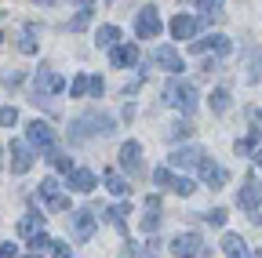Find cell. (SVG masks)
Returning <instances> with one entry per match:
<instances>
[{
  "label": "cell",
  "mask_w": 262,
  "mask_h": 258,
  "mask_svg": "<svg viewBox=\"0 0 262 258\" xmlns=\"http://www.w3.org/2000/svg\"><path fill=\"white\" fill-rule=\"evenodd\" d=\"M117 131V124H113V116L110 113H84V116H77L73 120V127H70V138L73 142H84V138H95V135H113Z\"/></svg>",
  "instance_id": "obj_1"
},
{
  "label": "cell",
  "mask_w": 262,
  "mask_h": 258,
  "mask_svg": "<svg viewBox=\"0 0 262 258\" xmlns=\"http://www.w3.org/2000/svg\"><path fill=\"white\" fill-rule=\"evenodd\" d=\"M160 95H164V102H168L171 109H179V113H186V116L196 109V87H193L189 80H179V77H175V80L164 84Z\"/></svg>",
  "instance_id": "obj_2"
},
{
  "label": "cell",
  "mask_w": 262,
  "mask_h": 258,
  "mask_svg": "<svg viewBox=\"0 0 262 258\" xmlns=\"http://www.w3.org/2000/svg\"><path fill=\"white\" fill-rule=\"evenodd\" d=\"M26 138H29L33 149H40L48 160L58 156V149H55V131H51V124H48V120H33V124L26 127Z\"/></svg>",
  "instance_id": "obj_3"
},
{
  "label": "cell",
  "mask_w": 262,
  "mask_h": 258,
  "mask_svg": "<svg viewBox=\"0 0 262 258\" xmlns=\"http://www.w3.org/2000/svg\"><path fill=\"white\" fill-rule=\"evenodd\" d=\"M160 29H164L160 11H157L153 4H146V8L139 11V18H135V33H139L142 40H153V37H160Z\"/></svg>",
  "instance_id": "obj_4"
},
{
  "label": "cell",
  "mask_w": 262,
  "mask_h": 258,
  "mask_svg": "<svg viewBox=\"0 0 262 258\" xmlns=\"http://www.w3.org/2000/svg\"><path fill=\"white\" fill-rule=\"evenodd\" d=\"M66 87V80L51 69H37V77H33V99H44V95H58Z\"/></svg>",
  "instance_id": "obj_5"
},
{
  "label": "cell",
  "mask_w": 262,
  "mask_h": 258,
  "mask_svg": "<svg viewBox=\"0 0 262 258\" xmlns=\"http://www.w3.org/2000/svg\"><path fill=\"white\" fill-rule=\"evenodd\" d=\"M204 251V244H201V233H179L175 240H171V254L175 258H196V254H201Z\"/></svg>",
  "instance_id": "obj_6"
},
{
  "label": "cell",
  "mask_w": 262,
  "mask_h": 258,
  "mask_svg": "<svg viewBox=\"0 0 262 258\" xmlns=\"http://www.w3.org/2000/svg\"><path fill=\"white\" fill-rule=\"evenodd\" d=\"M171 168H201L204 164V149L201 146H179L171 156H168Z\"/></svg>",
  "instance_id": "obj_7"
},
{
  "label": "cell",
  "mask_w": 262,
  "mask_h": 258,
  "mask_svg": "<svg viewBox=\"0 0 262 258\" xmlns=\"http://www.w3.org/2000/svg\"><path fill=\"white\" fill-rule=\"evenodd\" d=\"M237 204H241L244 211H255V207L262 204V182H258L255 175H248V178H244V189L237 193Z\"/></svg>",
  "instance_id": "obj_8"
},
{
  "label": "cell",
  "mask_w": 262,
  "mask_h": 258,
  "mask_svg": "<svg viewBox=\"0 0 262 258\" xmlns=\"http://www.w3.org/2000/svg\"><path fill=\"white\" fill-rule=\"evenodd\" d=\"M120 168H127L131 178L142 175V146L139 142H124L120 146Z\"/></svg>",
  "instance_id": "obj_9"
},
{
  "label": "cell",
  "mask_w": 262,
  "mask_h": 258,
  "mask_svg": "<svg viewBox=\"0 0 262 258\" xmlns=\"http://www.w3.org/2000/svg\"><path fill=\"white\" fill-rule=\"evenodd\" d=\"M153 62H157L160 69H168V73H175V77H179V73L186 69V66H182V55H179V51H175L171 44H164V48H157V51H153Z\"/></svg>",
  "instance_id": "obj_10"
},
{
  "label": "cell",
  "mask_w": 262,
  "mask_h": 258,
  "mask_svg": "<svg viewBox=\"0 0 262 258\" xmlns=\"http://www.w3.org/2000/svg\"><path fill=\"white\" fill-rule=\"evenodd\" d=\"M70 218H73V237H77V240H88V237L95 233V218H98V211L80 207V211H73Z\"/></svg>",
  "instance_id": "obj_11"
},
{
  "label": "cell",
  "mask_w": 262,
  "mask_h": 258,
  "mask_svg": "<svg viewBox=\"0 0 262 258\" xmlns=\"http://www.w3.org/2000/svg\"><path fill=\"white\" fill-rule=\"evenodd\" d=\"M40 197L48 200L51 211H66V207H70V200L58 193V178H44V182H40Z\"/></svg>",
  "instance_id": "obj_12"
},
{
  "label": "cell",
  "mask_w": 262,
  "mask_h": 258,
  "mask_svg": "<svg viewBox=\"0 0 262 258\" xmlns=\"http://www.w3.org/2000/svg\"><path fill=\"white\" fill-rule=\"evenodd\" d=\"M33 168V149L26 142H11V171L15 175H26Z\"/></svg>",
  "instance_id": "obj_13"
},
{
  "label": "cell",
  "mask_w": 262,
  "mask_h": 258,
  "mask_svg": "<svg viewBox=\"0 0 262 258\" xmlns=\"http://www.w3.org/2000/svg\"><path fill=\"white\" fill-rule=\"evenodd\" d=\"M189 51H196V55H204V51L226 55V51H229V37H222V33H211V37H204V40H193V44H189Z\"/></svg>",
  "instance_id": "obj_14"
},
{
  "label": "cell",
  "mask_w": 262,
  "mask_h": 258,
  "mask_svg": "<svg viewBox=\"0 0 262 258\" xmlns=\"http://www.w3.org/2000/svg\"><path fill=\"white\" fill-rule=\"evenodd\" d=\"M110 62H113L117 69L135 66V62H139V48H135V44H117V48L110 51Z\"/></svg>",
  "instance_id": "obj_15"
},
{
  "label": "cell",
  "mask_w": 262,
  "mask_h": 258,
  "mask_svg": "<svg viewBox=\"0 0 262 258\" xmlns=\"http://www.w3.org/2000/svg\"><path fill=\"white\" fill-rule=\"evenodd\" d=\"M196 171H201V178H204L211 189H222V185H226V178H229V171H226V168H219V164H211L208 156H204V164L196 168Z\"/></svg>",
  "instance_id": "obj_16"
},
{
  "label": "cell",
  "mask_w": 262,
  "mask_h": 258,
  "mask_svg": "<svg viewBox=\"0 0 262 258\" xmlns=\"http://www.w3.org/2000/svg\"><path fill=\"white\" fill-rule=\"evenodd\" d=\"M66 178H70V189H73V193H91V189H95V175H91L88 168H73Z\"/></svg>",
  "instance_id": "obj_17"
},
{
  "label": "cell",
  "mask_w": 262,
  "mask_h": 258,
  "mask_svg": "<svg viewBox=\"0 0 262 258\" xmlns=\"http://www.w3.org/2000/svg\"><path fill=\"white\" fill-rule=\"evenodd\" d=\"M193 33H196V18L193 15H175L171 18V37L175 40H189Z\"/></svg>",
  "instance_id": "obj_18"
},
{
  "label": "cell",
  "mask_w": 262,
  "mask_h": 258,
  "mask_svg": "<svg viewBox=\"0 0 262 258\" xmlns=\"http://www.w3.org/2000/svg\"><path fill=\"white\" fill-rule=\"evenodd\" d=\"M157 225H160V197H149L146 200V215H142V233H157Z\"/></svg>",
  "instance_id": "obj_19"
},
{
  "label": "cell",
  "mask_w": 262,
  "mask_h": 258,
  "mask_svg": "<svg viewBox=\"0 0 262 258\" xmlns=\"http://www.w3.org/2000/svg\"><path fill=\"white\" fill-rule=\"evenodd\" d=\"M222 251H226V258H251L248 244H244L237 233H226V237H222Z\"/></svg>",
  "instance_id": "obj_20"
},
{
  "label": "cell",
  "mask_w": 262,
  "mask_h": 258,
  "mask_svg": "<svg viewBox=\"0 0 262 258\" xmlns=\"http://www.w3.org/2000/svg\"><path fill=\"white\" fill-rule=\"evenodd\" d=\"M40 229H44V215H26L22 222H18V237H26V240H33V237H40Z\"/></svg>",
  "instance_id": "obj_21"
},
{
  "label": "cell",
  "mask_w": 262,
  "mask_h": 258,
  "mask_svg": "<svg viewBox=\"0 0 262 258\" xmlns=\"http://www.w3.org/2000/svg\"><path fill=\"white\" fill-rule=\"evenodd\" d=\"M189 4H196L201 8V15H204V22H219L226 11H222V0H189Z\"/></svg>",
  "instance_id": "obj_22"
},
{
  "label": "cell",
  "mask_w": 262,
  "mask_h": 258,
  "mask_svg": "<svg viewBox=\"0 0 262 258\" xmlns=\"http://www.w3.org/2000/svg\"><path fill=\"white\" fill-rule=\"evenodd\" d=\"M18 51H22V55H37V26H22V33H18Z\"/></svg>",
  "instance_id": "obj_23"
},
{
  "label": "cell",
  "mask_w": 262,
  "mask_h": 258,
  "mask_svg": "<svg viewBox=\"0 0 262 258\" xmlns=\"http://www.w3.org/2000/svg\"><path fill=\"white\" fill-rule=\"evenodd\" d=\"M208 106H211L215 116H222V113L229 109V91H226V87H215V91H211V99H208Z\"/></svg>",
  "instance_id": "obj_24"
},
{
  "label": "cell",
  "mask_w": 262,
  "mask_h": 258,
  "mask_svg": "<svg viewBox=\"0 0 262 258\" xmlns=\"http://www.w3.org/2000/svg\"><path fill=\"white\" fill-rule=\"evenodd\" d=\"M95 40H98V48H117V40H120V29L117 26H102L95 33Z\"/></svg>",
  "instance_id": "obj_25"
},
{
  "label": "cell",
  "mask_w": 262,
  "mask_h": 258,
  "mask_svg": "<svg viewBox=\"0 0 262 258\" xmlns=\"http://www.w3.org/2000/svg\"><path fill=\"white\" fill-rule=\"evenodd\" d=\"M189 135H193V124L189 120H175V124L164 127V138H189Z\"/></svg>",
  "instance_id": "obj_26"
},
{
  "label": "cell",
  "mask_w": 262,
  "mask_h": 258,
  "mask_svg": "<svg viewBox=\"0 0 262 258\" xmlns=\"http://www.w3.org/2000/svg\"><path fill=\"white\" fill-rule=\"evenodd\" d=\"M106 189L113 193V197H127V189H131V185H127L117 171H106Z\"/></svg>",
  "instance_id": "obj_27"
},
{
  "label": "cell",
  "mask_w": 262,
  "mask_h": 258,
  "mask_svg": "<svg viewBox=\"0 0 262 258\" xmlns=\"http://www.w3.org/2000/svg\"><path fill=\"white\" fill-rule=\"evenodd\" d=\"M124 215H127V204H120V207H110V211H106V218L117 225L120 233H127V222H124Z\"/></svg>",
  "instance_id": "obj_28"
},
{
  "label": "cell",
  "mask_w": 262,
  "mask_h": 258,
  "mask_svg": "<svg viewBox=\"0 0 262 258\" xmlns=\"http://www.w3.org/2000/svg\"><path fill=\"white\" fill-rule=\"evenodd\" d=\"M248 58H251L248 77H251V80H262V51H258V48H248Z\"/></svg>",
  "instance_id": "obj_29"
},
{
  "label": "cell",
  "mask_w": 262,
  "mask_h": 258,
  "mask_svg": "<svg viewBox=\"0 0 262 258\" xmlns=\"http://www.w3.org/2000/svg\"><path fill=\"white\" fill-rule=\"evenodd\" d=\"M255 142H258V127H255L248 138H241V142H237V156H255Z\"/></svg>",
  "instance_id": "obj_30"
},
{
  "label": "cell",
  "mask_w": 262,
  "mask_h": 258,
  "mask_svg": "<svg viewBox=\"0 0 262 258\" xmlns=\"http://www.w3.org/2000/svg\"><path fill=\"white\" fill-rule=\"evenodd\" d=\"M88 91H91V77H84V73H80V77L70 84V95H73V99H80V95H88Z\"/></svg>",
  "instance_id": "obj_31"
},
{
  "label": "cell",
  "mask_w": 262,
  "mask_h": 258,
  "mask_svg": "<svg viewBox=\"0 0 262 258\" xmlns=\"http://www.w3.org/2000/svg\"><path fill=\"white\" fill-rule=\"evenodd\" d=\"M157 254H160V240H153V237L135 251V258H157Z\"/></svg>",
  "instance_id": "obj_32"
},
{
  "label": "cell",
  "mask_w": 262,
  "mask_h": 258,
  "mask_svg": "<svg viewBox=\"0 0 262 258\" xmlns=\"http://www.w3.org/2000/svg\"><path fill=\"white\" fill-rule=\"evenodd\" d=\"M153 182L164 185V189H175V175H171L168 168H157V171H153Z\"/></svg>",
  "instance_id": "obj_33"
},
{
  "label": "cell",
  "mask_w": 262,
  "mask_h": 258,
  "mask_svg": "<svg viewBox=\"0 0 262 258\" xmlns=\"http://www.w3.org/2000/svg\"><path fill=\"white\" fill-rule=\"evenodd\" d=\"M196 189V182L186 175V178H175V193H179V197H189V193Z\"/></svg>",
  "instance_id": "obj_34"
},
{
  "label": "cell",
  "mask_w": 262,
  "mask_h": 258,
  "mask_svg": "<svg viewBox=\"0 0 262 258\" xmlns=\"http://www.w3.org/2000/svg\"><path fill=\"white\" fill-rule=\"evenodd\" d=\"M0 124H4V127L18 124V109H15V106H8V109H0Z\"/></svg>",
  "instance_id": "obj_35"
},
{
  "label": "cell",
  "mask_w": 262,
  "mask_h": 258,
  "mask_svg": "<svg viewBox=\"0 0 262 258\" xmlns=\"http://www.w3.org/2000/svg\"><path fill=\"white\" fill-rule=\"evenodd\" d=\"M29 244H33V251H37V254H40V251H48V247H55V240H51V237H44V233H40V237H33Z\"/></svg>",
  "instance_id": "obj_36"
},
{
  "label": "cell",
  "mask_w": 262,
  "mask_h": 258,
  "mask_svg": "<svg viewBox=\"0 0 262 258\" xmlns=\"http://www.w3.org/2000/svg\"><path fill=\"white\" fill-rule=\"evenodd\" d=\"M88 22H91V8H84V11H80V15H77V18L70 22V29H73V33H77V29H84Z\"/></svg>",
  "instance_id": "obj_37"
},
{
  "label": "cell",
  "mask_w": 262,
  "mask_h": 258,
  "mask_svg": "<svg viewBox=\"0 0 262 258\" xmlns=\"http://www.w3.org/2000/svg\"><path fill=\"white\" fill-rule=\"evenodd\" d=\"M204 222H211V225H226V211H222V207H215V211H204Z\"/></svg>",
  "instance_id": "obj_38"
},
{
  "label": "cell",
  "mask_w": 262,
  "mask_h": 258,
  "mask_svg": "<svg viewBox=\"0 0 262 258\" xmlns=\"http://www.w3.org/2000/svg\"><path fill=\"white\" fill-rule=\"evenodd\" d=\"M0 84H4V87H15V84H22V73H0Z\"/></svg>",
  "instance_id": "obj_39"
},
{
  "label": "cell",
  "mask_w": 262,
  "mask_h": 258,
  "mask_svg": "<svg viewBox=\"0 0 262 258\" xmlns=\"http://www.w3.org/2000/svg\"><path fill=\"white\" fill-rule=\"evenodd\" d=\"M51 254H55V258H77V254H73L70 247H66V244H55V247H51Z\"/></svg>",
  "instance_id": "obj_40"
},
{
  "label": "cell",
  "mask_w": 262,
  "mask_h": 258,
  "mask_svg": "<svg viewBox=\"0 0 262 258\" xmlns=\"http://www.w3.org/2000/svg\"><path fill=\"white\" fill-rule=\"evenodd\" d=\"M18 254V244H0V258H15Z\"/></svg>",
  "instance_id": "obj_41"
},
{
  "label": "cell",
  "mask_w": 262,
  "mask_h": 258,
  "mask_svg": "<svg viewBox=\"0 0 262 258\" xmlns=\"http://www.w3.org/2000/svg\"><path fill=\"white\" fill-rule=\"evenodd\" d=\"M106 91V84H102V77H91V95H95V99H98V95H102Z\"/></svg>",
  "instance_id": "obj_42"
},
{
  "label": "cell",
  "mask_w": 262,
  "mask_h": 258,
  "mask_svg": "<svg viewBox=\"0 0 262 258\" xmlns=\"http://www.w3.org/2000/svg\"><path fill=\"white\" fill-rule=\"evenodd\" d=\"M255 164H258V168H262V149H258V153H255Z\"/></svg>",
  "instance_id": "obj_43"
},
{
  "label": "cell",
  "mask_w": 262,
  "mask_h": 258,
  "mask_svg": "<svg viewBox=\"0 0 262 258\" xmlns=\"http://www.w3.org/2000/svg\"><path fill=\"white\" fill-rule=\"evenodd\" d=\"M77 4H84V8H91V0H77Z\"/></svg>",
  "instance_id": "obj_44"
},
{
  "label": "cell",
  "mask_w": 262,
  "mask_h": 258,
  "mask_svg": "<svg viewBox=\"0 0 262 258\" xmlns=\"http://www.w3.org/2000/svg\"><path fill=\"white\" fill-rule=\"evenodd\" d=\"M33 4H51V0H33Z\"/></svg>",
  "instance_id": "obj_45"
},
{
  "label": "cell",
  "mask_w": 262,
  "mask_h": 258,
  "mask_svg": "<svg viewBox=\"0 0 262 258\" xmlns=\"http://www.w3.org/2000/svg\"><path fill=\"white\" fill-rule=\"evenodd\" d=\"M26 258H40V254H26Z\"/></svg>",
  "instance_id": "obj_46"
},
{
  "label": "cell",
  "mask_w": 262,
  "mask_h": 258,
  "mask_svg": "<svg viewBox=\"0 0 262 258\" xmlns=\"http://www.w3.org/2000/svg\"><path fill=\"white\" fill-rule=\"evenodd\" d=\"M258 120H262V109H258Z\"/></svg>",
  "instance_id": "obj_47"
},
{
  "label": "cell",
  "mask_w": 262,
  "mask_h": 258,
  "mask_svg": "<svg viewBox=\"0 0 262 258\" xmlns=\"http://www.w3.org/2000/svg\"><path fill=\"white\" fill-rule=\"evenodd\" d=\"M255 258H262V251H258V254H255Z\"/></svg>",
  "instance_id": "obj_48"
},
{
  "label": "cell",
  "mask_w": 262,
  "mask_h": 258,
  "mask_svg": "<svg viewBox=\"0 0 262 258\" xmlns=\"http://www.w3.org/2000/svg\"><path fill=\"white\" fill-rule=\"evenodd\" d=\"M0 40H4V33H0Z\"/></svg>",
  "instance_id": "obj_49"
},
{
  "label": "cell",
  "mask_w": 262,
  "mask_h": 258,
  "mask_svg": "<svg viewBox=\"0 0 262 258\" xmlns=\"http://www.w3.org/2000/svg\"><path fill=\"white\" fill-rule=\"evenodd\" d=\"M0 153H4V149H0Z\"/></svg>",
  "instance_id": "obj_50"
}]
</instances>
